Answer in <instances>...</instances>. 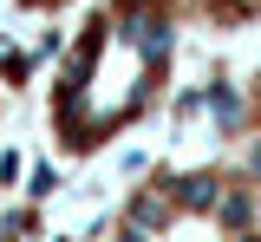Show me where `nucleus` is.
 <instances>
[{"instance_id":"39448f33","label":"nucleus","mask_w":261,"mask_h":242,"mask_svg":"<svg viewBox=\"0 0 261 242\" xmlns=\"http://www.w3.org/2000/svg\"><path fill=\"white\" fill-rule=\"evenodd\" d=\"M20 13H33V20H59V13H79L85 0H13Z\"/></svg>"},{"instance_id":"7ed1b4c3","label":"nucleus","mask_w":261,"mask_h":242,"mask_svg":"<svg viewBox=\"0 0 261 242\" xmlns=\"http://www.w3.org/2000/svg\"><path fill=\"white\" fill-rule=\"evenodd\" d=\"M190 33H216V39H242L261 27V0H176Z\"/></svg>"},{"instance_id":"f257e3e1","label":"nucleus","mask_w":261,"mask_h":242,"mask_svg":"<svg viewBox=\"0 0 261 242\" xmlns=\"http://www.w3.org/2000/svg\"><path fill=\"white\" fill-rule=\"evenodd\" d=\"M176 0H85L39 85V131L65 164H92L163 111L183 59Z\"/></svg>"},{"instance_id":"20e7f679","label":"nucleus","mask_w":261,"mask_h":242,"mask_svg":"<svg viewBox=\"0 0 261 242\" xmlns=\"http://www.w3.org/2000/svg\"><path fill=\"white\" fill-rule=\"evenodd\" d=\"M242 164H248L255 183H261V66H255V79H248V105H242Z\"/></svg>"},{"instance_id":"423d86ee","label":"nucleus","mask_w":261,"mask_h":242,"mask_svg":"<svg viewBox=\"0 0 261 242\" xmlns=\"http://www.w3.org/2000/svg\"><path fill=\"white\" fill-rule=\"evenodd\" d=\"M0 131H7V79H0Z\"/></svg>"},{"instance_id":"f03ea898","label":"nucleus","mask_w":261,"mask_h":242,"mask_svg":"<svg viewBox=\"0 0 261 242\" xmlns=\"http://www.w3.org/2000/svg\"><path fill=\"white\" fill-rule=\"evenodd\" d=\"M111 242H261V183L242 157L157 164L124 190Z\"/></svg>"}]
</instances>
